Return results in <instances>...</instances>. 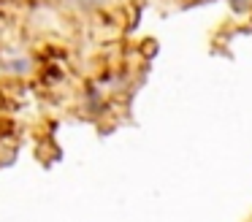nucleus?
Here are the masks:
<instances>
[]
</instances>
